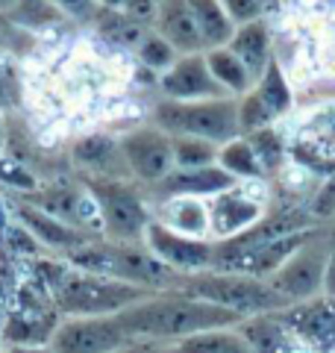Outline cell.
Returning a JSON list of instances; mask_svg holds the SVG:
<instances>
[{
  "mask_svg": "<svg viewBox=\"0 0 335 353\" xmlns=\"http://www.w3.org/2000/svg\"><path fill=\"white\" fill-rule=\"evenodd\" d=\"M279 318L312 353H335V301L318 294L283 309Z\"/></svg>",
  "mask_w": 335,
  "mask_h": 353,
  "instance_id": "cell-10",
  "label": "cell"
},
{
  "mask_svg": "<svg viewBox=\"0 0 335 353\" xmlns=\"http://www.w3.org/2000/svg\"><path fill=\"white\" fill-rule=\"evenodd\" d=\"M92 197L100 206V218H103V230L115 241H130L144 239V230L150 224V212L144 201L130 189V185L109 180V183H92Z\"/></svg>",
  "mask_w": 335,
  "mask_h": 353,
  "instance_id": "cell-5",
  "label": "cell"
},
{
  "mask_svg": "<svg viewBox=\"0 0 335 353\" xmlns=\"http://www.w3.org/2000/svg\"><path fill=\"white\" fill-rule=\"evenodd\" d=\"M121 153L130 165V171L144 183H162L174 171V139L156 130H136L127 139H121Z\"/></svg>",
  "mask_w": 335,
  "mask_h": 353,
  "instance_id": "cell-9",
  "label": "cell"
},
{
  "mask_svg": "<svg viewBox=\"0 0 335 353\" xmlns=\"http://www.w3.org/2000/svg\"><path fill=\"white\" fill-rule=\"evenodd\" d=\"M238 333L244 336V341L250 345L253 353H312L303 341L285 327L279 312L244 318L238 324Z\"/></svg>",
  "mask_w": 335,
  "mask_h": 353,
  "instance_id": "cell-13",
  "label": "cell"
},
{
  "mask_svg": "<svg viewBox=\"0 0 335 353\" xmlns=\"http://www.w3.org/2000/svg\"><path fill=\"white\" fill-rule=\"evenodd\" d=\"M141 241L153 256H159L168 268H174L183 277L212 271V262H215V245L209 239L180 236L174 230H168L165 224H159V221H150Z\"/></svg>",
  "mask_w": 335,
  "mask_h": 353,
  "instance_id": "cell-6",
  "label": "cell"
},
{
  "mask_svg": "<svg viewBox=\"0 0 335 353\" xmlns=\"http://www.w3.org/2000/svg\"><path fill=\"white\" fill-rule=\"evenodd\" d=\"M153 353H165V350H153Z\"/></svg>",
  "mask_w": 335,
  "mask_h": 353,
  "instance_id": "cell-40",
  "label": "cell"
},
{
  "mask_svg": "<svg viewBox=\"0 0 335 353\" xmlns=\"http://www.w3.org/2000/svg\"><path fill=\"white\" fill-rule=\"evenodd\" d=\"M118 324L124 327L130 341H180L206 330H230L238 327L244 318L223 306L188 294L185 289H168L144 297L141 303L118 312Z\"/></svg>",
  "mask_w": 335,
  "mask_h": 353,
  "instance_id": "cell-1",
  "label": "cell"
},
{
  "mask_svg": "<svg viewBox=\"0 0 335 353\" xmlns=\"http://www.w3.org/2000/svg\"><path fill=\"white\" fill-rule=\"evenodd\" d=\"M156 24H159V36L176 53H183V57L206 50L203 39H200V30H197V21L185 0H162L156 6Z\"/></svg>",
  "mask_w": 335,
  "mask_h": 353,
  "instance_id": "cell-15",
  "label": "cell"
},
{
  "mask_svg": "<svg viewBox=\"0 0 335 353\" xmlns=\"http://www.w3.org/2000/svg\"><path fill=\"white\" fill-rule=\"evenodd\" d=\"M206 65L212 77L218 80V85L227 88V94H247L253 92V77L247 71V65H244L236 53L230 48H218V50H206Z\"/></svg>",
  "mask_w": 335,
  "mask_h": 353,
  "instance_id": "cell-22",
  "label": "cell"
},
{
  "mask_svg": "<svg viewBox=\"0 0 335 353\" xmlns=\"http://www.w3.org/2000/svg\"><path fill=\"white\" fill-rule=\"evenodd\" d=\"M221 3H223V9H227V15L236 27L262 21V15H265V0H221Z\"/></svg>",
  "mask_w": 335,
  "mask_h": 353,
  "instance_id": "cell-30",
  "label": "cell"
},
{
  "mask_svg": "<svg viewBox=\"0 0 335 353\" xmlns=\"http://www.w3.org/2000/svg\"><path fill=\"white\" fill-rule=\"evenodd\" d=\"M15 6H18V0H0V12H6V15L12 12Z\"/></svg>",
  "mask_w": 335,
  "mask_h": 353,
  "instance_id": "cell-37",
  "label": "cell"
},
{
  "mask_svg": "<svg viewBox=\"0 0 335 353\" xmlns=\"http://www.w3.org/2000/svg\"><path fill=\"white\" fill-rule=\"evenodd\" d=\"M118 141L109 136H85L74 145V159L80 165H88V168H106V165L115 159L118 153Z\"/></svg>",
  "mask_w": 335,
  "mask_h": 353,
  "instance_id": "cell-26",
  "label": "cell"
},
{
  "mask_svg": "<svg viewBox=\"0 0 335 353\" xmlns=\"http://www.w3.org/2000/svg\"><path fill=\"white\" fill-rule=\"evenodd\" d=\"M139 59H141V65H148V68H165L168 71L176 62V50L162 36H148L139 44Z\"/></svg>",
  "mask_w": 335,
  "mask_h": 353,
  "instance_id": "cell-28",
  "label": "cell"
},
{
  "mask_svg": "<svg viewBox=\"0 0 335 353\" xmlns=\"http://www.w3.org/2000/svg\"><path fill=\"white\" fill-rule=\"evenodd\" d=\"M103 3H106V6H124L127 0H103Z\"/></svg>",
  "mask_w": 335,
  "mask_h": 353,
  "instance_id": "cell-38",
  "label": "cell"
},
{
  "mask_svg": "<svg viewBox=\"0 0 335 353\" xmlns=\"http://www.w3.org/2000/svg\"><path fill=\"white\" fill-rule=\"evenodd\" d=\"M274 121H276V115L259 101V94H256V92H247L238 101V127H241V136H250V132H256V130L274 127Z\"/></svg>",
  "mask_w": 335,
  "mask_h": 353,
  "instance_id": "cell-27",
  "label": "cell"
},
{
  "mask_svg": "<svg viewBox=\"0 0 335 353\" xmlns=\"http://www.w3.org/2000/svg\"><path fill=\"white\" fill-rule=\"evenodd\" d=\"M130 345V336L118 324L115 315L109 318H68L50 336L53 353H118Z\"/></svg>",
  "mask_w": 335,
  "mask_h": 353,
  "instance_id": "cell-7",
  "label": "cell"
},
{
  "mask_svg": "<svg viewBox=\"0 0 335 353\" xmlns=\"http://www.w3.org/2000/svg\"><path fill=\"white\" fill-rule=\"evenodd\" d=\"M227 48L247 65V71L253 77V83H259V77L265 74L267 62H271L274 50H271V32H267L265 21H253V24L236 27V36Z\"/></svg>",
  "mask_w": 335,
  "mask_h": 353,
  "instance_id": "cell-18",
  "label": "cell"
},
{
  "mask_svg": "<svg viewBox=\"0 0 335 353\" xmlns=\"http://www.w3.org/2000/svg\"><path fill=\"white\" fill-rule=\"evenodd\" d=\"M39 248L41 245L36 241V236H32L24 224H9L6 239H3V250L15 253V256H36Z\"/></svg>",
  "mask_w": 335,
  "mask_h": 353,
  "instance_id": "cell-29",
  "label": "cell"
},
{
  "mask_svg": "<svg viewBox=\"0 0 335 353\" xmlns=\"http://www.w3.org/2000/svg\"><path fill=\"white\" fill-rule=\"evenodd\" d=\"M162 92L168 101L194 103V101H221L230 97L227 88L218 85L206 65V53H192V57H180L171 68L162 74Z\"/></svg>",
  "mask_w": 335,
  "mask_h": 353,
  "instance_id": "cell-11",
  "label": "cell"
},
{
  "mask_svg": "<svg viewBox=\"0 0 335 353\" xmlns=\"http://www.w3.org/2000/svg\"><path fill=\"white\" fill-rule=\"evenodd\" d=\"M0 180L15 185V189H36V180H32V174L21 168L18 159H0Z\"/></svg>",
  "mask_w": 335,
  "mask_h": 353,
  "instance_id": "cell-31",
  "label": "cell"
},
{
  "mask_svg": "<svg viewBox=\"0 0 335 353\" xmlns=\"http://www.w3.org/2000/svg\"><path fill=\"white\" fill-rule=\"evenodd\" d=\"M150 294L156 292H144L139 285L109 280L100 274L77 271L71 265L65 280L53 289V303L59 309V315L68 318H109L141 303Z\"/></svg>",
  "mask_w": 335,
  "mask_h": 353,
  "instance_id": "cell-2",
  "label": "cell"
},
{
  "mask_svg": "<svg viewBox=\"0 0 335 353\" xmlns=\"http://www.w3.org/2000/svg\"><path fill=\"white\" fill-rule=\"evenodd\" d=\"M153 121H156V127L162 132H168L171 139L192 136V139L212 141V145H218V148L241 136L238 101H232V97H221V101H194V103L165 101V103L156 106Z\"/></svg>",
  "mask_w": 335,
  "mask_h": 353,
  "instance_id": "cell-4",
  "label": "cell"
},
{
  "mask_svg": "<svg viewBox=\"0 0 335 353\" xmlns=\"http://www.w3.org/2000/svg\"><path fill=\"white\" fill-rule=\"evenodd\" d=\"M18 36V30L12 27V21L6 18V12H0V48H9V41Z\"/></svg>",
  "mask_w": 335,
  "mask_h": 353,
  "instance_id": "cell-34",
  "label": "cell"
},
{
  "mask_svg": "<svg viewBox=\"0 0 335 353\" xmlns=\"http://www.w3.org/2000/svg\"><path fill=\"white\" fill-rule=\"evenodd\" d=\"M156 347L153 345H148V341H130L127 347H121L118 353H153Z\"/></svg>",
  "mask_w": 335,
  "mask_h": 353,
  "instance_id": "cell-35",
  "label": "cell"
},
{
  "mask_svg": "<svg viewBox=\"0 0 335 353\" xmlns=\"http://www.w3.org/2000/svg\"><path fill=\"white\" fill-rule=\"evenodd\" d=\"M206 206H209V236H215L218 241H230V239L241 236L244 230L259 224L267 215L265 203L247 197L241 192V185L209 197Z\"/></svg>",
  "mask_w": 335,
  "mask_h": 353,
  "instance_id": "cell-12",
  "label": "cell"
},
{
  "mask_svg": "<svg viewBox=\"0 0 335 353\" xmlns=\"http://www.w3.org/2000/svg\"><path fill=\"white\" fill-rule=\"evenodd\" d=\"M315 239H312L306 248H300L294 256L274 274V277H267L271 289L283 294L292 306L312 301V297H318L323 292V274H327V259H329L332 248L315 245Z\"/></svg>",
  "mask_w": 335,
  "mask_h": 353,
  "instance_id": "cell-8",
  "label": "cell"
},
{
  "mask_svg": "<svg viewBox=\"0 0 335 353\" xmlns=\"http://www.w3.org/2000/svg\"><path fill=\"white\" fill-rule=\"evenodd\" d=\"M323 297L335 301V248L329 250V259H327V274H323Z\"/></svg>",
  "mask_w": 335,
  "mask_h": 353,
  "instance_id": "cell-33",
  "label": "cell"
},
{
  "mask_svg": "<svg viewBox=\"0 0 335 353\" xmlns=\"http://www.w3.org/2000/svg\"><path fill=\"white\" fill-rule=\"evenodd\" d=\"M218 165L227 174H232L238 183L244 180H265V171H262V162L259 157L253 153L250 148V141L238 136V139H232L227 141V145H221L218 150Z\"/></svg>",
  "mask_w": 335,
  "mask_h": 353,
  "instance_id": "cell-23",
  "label": "cell"
},
{
  "mask_svg": "<svg viewBox=\"0 0 335 353\" xmlns=\"http://www.w3.org/2000/svg\"><path fill=\"white\" fill-rule=\"evenodd\" d=\"M0 347H3V341H0Z\"/></svg>",
  "mask_w": 335,
  "mask_h": 353,
  "instance_id": "cell-42",
  "label": "cell"
},
{
  "mask_svg": "<svg viewBox=\"0 0 335 353\" xmlns=\"http://www.w3.org/2000/svg\"><path fill=\"white\" fill-rule=\"evenodd\" d=\"M0 139H3V127H0Z\"/></svg>",
  "mask_w": 335,
  "mask_h": 353,
  "instance_id": "cell-39",
  "label": "cell"
},
{
  "mask_svg": "<svg viewBox=\"0 0 335 353\" xmlns=\"http://www.w3.org/2000/svg\"><path fill=\"white\" fill-rule=\"evenodd\" d=\"M218 145L203 139H192V136H180L174 139V165L183 171L192 168H209V165L218 162Z\"/></svg>",
  "mask_w": 335,
  "mask_h": 353,
  "instance_id": "cell-25",
  "label": "cell"
},
{
  "mask_svg": "<svg viewBox=\"0 0 335 353\" xmlns=\"http://www.w3.org/2000/svg\"><path fill=\"white\" fill-rule=\"evenodd\" d=\"M238 180L232 174H227L221 165H209V168H192V171H171L159 183V189L165 192V201L168 197H215L221 192H230L236 189Z\"/></svg>",
  "mask_w": 335,
  "mask_h": 353,
  "instance_id": "cell-14",
  "label": "cell"
},
{
  "mask_svg": "<svg viewBox=\"0 0 335 353\" xmlns=\"http://www.w3.org/2000/svg\"><path fill=\"white\" fill-rule=\"evenodd\" d=\"M180 289L200 297V301H209L215 306L230 309V312H236L241 318L283 312V309L292 306L283 294L271 289V283L267 280L247 277V274L203 271V274H192V277H185Z\"/></svg>",
  "mask_w": 335,
  "mask_h": 353,
  "instance_id": "cell-3",
  "label": "cell"
},
{
  "mask_svg": "<svg viewBox=\"0 0 335 353\" xmlns=\"http://www.w3.org/2000/svg\"><path fill=\"white\" fill-rule=\"evenodd\" d=\"M159 224L188 239H209V206L203 197H168L159 209Z\"/></svg>",
  "mask_w": 335,
  "mask_h": 353,
  "instance_id": "cell-16",
  "label": "cell"
},
{
  "mask_svg": "<svg viewBox=\"0 0 335 353\" xmlns=\"http://www.w3.org/2000/svg\"><path fill=\"white\" fill-rule=\"evenodd\" d=\"M253 92L259 94V101L271 109L276 118H283L294 109V88H292V83H288V77H285L283 65H279L276 57H271L265 74L259 77V83L253 85Z\"/></svg>",
  "mask_w": 335,
  "mask_h": 353,
  "instance_id": "cell-21",
  "label": "cell"
},
{
  "mask_svg": "<svg viewBox=\"0 0 335 353\" xmlns=\"http://www.w3.org/2000/svg\"><path fill=\"white\" fill-rule=\"evenodd\" d=\"M153 3H162V0H153Z\"/></svg>",
  "mask_w": 335,
  "mask_h": 353,
  "instance_id": "cell-41",
  "label": "cell"
},
{
  "mask_svg": "<svg viewBox=\"0 0 335 353\" xmlns=\"http://www.w3.org/2000/svg\"><path fill=\"white\" fill-rule=\"evenodd\" d=\"M3 353H53L48 345H41V347H9Z\"/></svg>",
  "mask_w": 335,
  "mask_h": 353,
  "instance_id": "cell-36",
  "label": "cell"
},
{
  "mask_svg": "<svg viewBox=\"0 0 335 353\" xmlns=\"http://www.w3.org/2000/svg\"><path fill=\"white\" fill-rule=\"evenodd\" d=\"M165 353H253V350L238 333V327H230V330H206V333L180 339L171 347H165Z\"/></svg>",
  "mask_w": 335,
  "mask_h": 353,
  "instance_id": "cell-20",
  "label": "cell"
},
{
  "mask_svg": "<svg viewBox=\"0 0 335 353\" xmlns=\"http://www.w3.org/2000/svg\"><path fill=\"white\" fill-rule=\"evenodd\" d=\"M18 218L32 236H36L39 245L50 248V250H77L83 245V233L65 221L48 215L44 209H32V206H21L18 209Z\"/></svg>",
  "mask_w": 335,
  "mask_h": 353,
  "instance_id": "cell-17",
  "label": "cell"
},
{
  "mask_svg": "<svg viewBox=\"0 0 335 353\" xmlns=\"http://www.w3.org/2000/svg\"><path fill=\"white\" fill-rule=\"evenodd\" d=\"M185 3H188V9H192V15L197 21L203 48L206 50L227 48V44L232 41V36H236V24L230 21L221 0H185Z\"/></svg>",
  "mask_w": 335,
  "mask_h": 353,
  "instance_id": "cell-19",
  "label": "cell"
},
{
  "mask_svg": "<svg viewBox=\"0 0 335 353\" xmlns=\"http://www.w3.org/2000/svg\"><path fill=\"white\" fill-rule=\"evenodd\" d=\"M59 12H71V15H85L92 9L94 0H50Z\"/></svg>",
  "mask_w": 335,
  "mask_h": 353,
  "instance_id": "cell-32",
  "label": "cell"
},
{
  "mask_svg": "<svg viewBox=\"0 0 335 353\" xmlns=\"http://www.w3.org/2000/svg\"><path fill=\"white\" fill-rule=\"evenodd\" d=\"M250 141L253 153L259 157L262 162V171L267 174H279L288 165V148H285V139L279 136L276 127H265V130H256L250 136H244Z\"/></svg>",
  "mask_w": 335,
  "mask_h": 353,
  "instance_id": "cell-24",
  "label": "cell"
}]
</instances>
